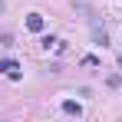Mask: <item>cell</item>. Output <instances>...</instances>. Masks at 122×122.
<instances>
[{"mask_svg":"<svg viewBox=\"0 0 122 122\" xmlns=\"http://www.w3.org/2000/svg\"><path fill=\"white\" fill-rule=\"evenodd\" d=\"M10 69H17V63L13 60H0V73H10Z\"/></svg>","mask_w":122,"mask_h":122,"instance_id":"3957f363","label":"cell"},{"mask_svg":"<svg viewBox=\"0 0 122 122\" xmlns=\"http://www.w3.org/2000/svg\"><path fill=\"white\" fill-rule=\"evenodd\" d=\"M26 26H30L33 33H40V30H43V17H40V13H30V17H26Z\"/></svg>","mask_w":122,"mask_h":122,"instance_id":"7a4b0ae2","label":"cell"},{"mask_svg":"<svg viewBox=\"0 0 122 122\" xmlns=\"http://www.w3.org/2000/svg\"><path fill=\"white\" fill-rule=\"evenodd\" d=\"M63 112H66V116H76V119H79V116H82V106H79L76 99H66V102H63Z\"/></svg>","mask_w":122,"mask_h":122,"instance_id":"6da1fadb","label":"cell"},{"mask_svg":"<svg viewBox=\"0 0 122 122\" xmlns=\"http://www.w3.org/2000/svg\"><path fill=\"white\" fill-rule=\"evenodd\" d=\"M119 66H122V53H119Z\"/></svg>","mask_w":122,"mask_h":122,"instance_id":"5b68a950","label":"cell"},{"mask_svg":"<svg viewBox=\"0 0 122 122\" xmlns=\"http://www.w3.org/2000/svg\"><path fill=\"white\" fill-rule=\"evenodd\" d=\"M0 13H3V0H0Z\"/></svg>","mask_w":122,"mask_h":122,"instance_id":"277c9868","label":"cell"}]
</instances>
